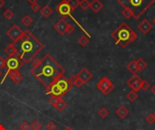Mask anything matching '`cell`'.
<instances>
[{"instance_id": "cell-1", "label": "cell", "mask_w": 155, "mask_h": 130, "mask_svg": "<svg viewBox=\"0 0 155 130\" xmlns=\"http://www.w3.org/2000/svg\"><path fill=\"white\" fill-rule=\"evenodd\" d=\"M65 70L58 63L53 56L46 53L40 65L36 68H32L31 73L46 88L55 83L59 79L64 77Z\"/></svg>"}, {"instance_id": "cell-2", "label": "cell", "mask_w": 155, "mask_h": 130, "mask_svg": "<svg viewBox=\"0 0 155 130\" xmlns=\"http://www.w3.org/2000/svg\"><path fill=\"white\" fill-rule=\"evenodd\" d=\"M15 44H18V46L16 45L18 50V57L24 63L31 62L45 47L37 37L29 30L24 31L20 40Z\"/></svg>"}, {"instance_id": "cell-3", "label": "cell", "mask_w": 155, "mask_h": 130, "mask_svg": "<svg viewBox=\"0 0 155 130\" xmlns=\"http://www.w3.org/2000/svg\"><path fill=\"white\" fill-rule=\"evenodd\" d=\"M112 38L115 41V44L120 45L122 48H125L130 43L137 40V34L126 24L122 23L120 25L112 34Z\"/></svg>"}, {"instance_id": "cell-4", "label": "cell", "mask_w": 155, "mask_h": 130, "mask_svg": "<svg viewBox=\"0 0 155 130\" xmlns=\"http://www.w3.org/2000/svg\"><path fill=\"white\" fill-rule=\"evenodd\" d=\"M123 8H129L133 13L134 19L140 18L153 4L155 0H117Z\"/></svg>"}, {"instance_id": "cell-5", "label": "cell", "mask_w": 155, "mask_h": 130, "mask_svg": "<svg viewBox=\"0 0 155 130\" xmlns=\"http://www.w3.org/2000/svg\"><path fill=\"white\" fill-rule=\"evenodd\" d=\"M24 62L19 59L18 56H13V57H8L6 59V69H7V73L8 74L11 71H18L24 66Z\"/></svg>"}, {"instance_id": "cell-6", "label": "cell", "mask_w": 155, "mask_h": 130, "mask_svg": "<svg viewBox=\"0 0 155 130\" xmlns=\"http://www.w3.org/2000/svg\"><path fill=\"white\" fill-rule=\"evenodd\" d=\"M96 87H97V89H98L104 96L109 95V94L112 91V89H113V88H114L112 82L111 80H109V78H107V77L102 78V79L97 82Z\"/></svg>"}, {"instance_id": "cell-7", "label": "cell", "mask_w": 155, "mask_h": 130, "mask_svg": "<svg viewBox=\"0 0 155 130\" xmlns=\"http://www.w3.org/2000/svg\"><path fill=\"white\" fill-rule=\"evenodd\" d=\"M23 32L24 31H22V29L17 25H13L7 31V35L14 42V44H16L20 40L21 36L23 35Z\"/></svg>"}, {"instance_id": "cell-8", "label": "cell", "mask_w": 155, "mask_h": 130, "mask_svg": "<svg viewBox=\"0 0 155 130\" xmlns=\"http://www.w3.org/2000/svg\"><path fill=\"white\" fill-rule=\"evenodd\" d=\"M55 10L61 17H63L64 19L70 17V15L72 14V9L67 2V0H62V1L57 5Z\"/></svg>"}, {"instance_id": "cell-9", "label": "cell", "mask_w": 155, "mask_h": 130, "mask_svg": "<svg viewBox=\"0 0 155 130\" xmlns=\"http://www.w3.org/2000/svg\"><path fill=\"white\" fill-rule=\"evenodd\" d=\"M141 81L142 80L136 74H133L127 81L128 86L131 87V90L133 91H139L140 89H141Z\"/></svg>"}, {"instance_id": "cell-10", "label": "cell", "mask_w": 155, "mask_h": 130, "mask_svg": "<svg viewBox=\"0 0 155 130\" xmlns=\"http://www.w3.org/2000/svg\"><path fill=\"white\" fill-rule=\"evenodd\" d=\"M46 95L57 96V97H61V98L65 95L56 82L52 84V85H50V86H48V87H46Z\"/></svg>"}, {"instance_id": "cell-11", "label": "cell", "mask_w": 155, "mask_h": 130, "mask_svg": "<svg viewBox=\"0 0 155 130\" xmlns=\"http://www.w3.org/2000/svg\"><path fill=\"white\" fill-rule=\"evenodd\" d=\"M67 26H68V23L65 21V19L62 18V19L58 20V21L55 24L54 28L55 29V31H56L59 35H64L66 33Z\"/></svg>"}, {"instance_id": "cell-12", "label": "cell", "mask_w": 155, "mask_h": 130, "mask_svg": "<svg viewBox=\"0 0 155 130\" xmlns=\"http://www.w3.org/2000/svg\"><path fill=\"white\" fill-rule=\"evenodd\" d=\"M77 78L80 79L84 84L87 83L92 78H93V73L87 69V68H83L77 74H76Z\"/></svg>"}, {"instance_id": "cell-13", "label": "cell", "mask_w": 155, "mask_h": 130, "mask_svg": "<svg viewBox=\"0 0 155 130\" xmlns=\"http://www.w3.org/2000/svg\"><path fill=\"white\" fill-rule=\"evenodd\" d=\"M7 76H9V78L11 79V80H12L13 82H15L16 84H18V83H20V82L23 80V76L19 73L18 71H9L8 74L5 75L2 83H3L4 80H6V77H7Z\"/></svg>"}, {"instance_id": "cell-14", "label": "cell", "mask_w": 155, "mask_h": 130, "mask_svg": "<svg viewBox=\"0 0 155 130\" xmlns=\"http://www.w3.org/2000/svg\"><path fill=\"white\" fill-rule=\"evenodd\" d=\"M137 27L142 34L147 35L152 29V25L147 19H143L140 24H138Z\"/></svg>"}, {"instance_id": "cell-15", "label": "cell", "mask_w": 155, "mask_h": 130, "mask_svg": "<svg viewBox=\"0 0 155 130\" xmlns=\"http://www.w3.org/2000/svg\"><path fill=\"white\" fill-rule=\"evenodd\" d=\"M56 83L58 84V86L60 87V89H62V91H63L64 94H66V93L70 90V89L72 88V86L70 85L68 80L65 79V77H62L61 79H59V80L56 81Z\"/></svg>"}, {"instance_id": "cell-16", "label": "cell", "mask_w": 155, "mask_h": 130, "mask_svg": "<svg viewBox=\"0 0 155 130\" xmlns=\"http://www.w3.org/2000/svg\"><path fill=\"white\" fill-rule=\"evenodd\" d=\"M5 53L8 55V57H13V56H18V50L16 47V45L13 44H8L5 48Z\"/></svg>"}, {"instance_id": "cell-17", "label": "cell", "mask_w": 155, "mask_h": 130, "mask_svg": "<svg viewBox=\"0 0 155 130\" xmlns=\"http://www.w3.org/2000/svg\"><path fill=\"white\" fill-rule=\"evenodd\" d=\"M103 8V5L102 4V2L100 0H93V1L90 3V8L91 10L93 13H98L102 10V8Z\"/></svg>"}, {"instance_id": "cell-18", "label": "cell", "mask_w": 155, "mask_h": 130, "mask_svg": "<svg viewBox=\"0 0 155 130\" xmlns=\"http://www.w3.org/2000/svg\"><path fill=\"white\" fill-rule=\"evenodd\" d=\"M115 113H116V115H117L120 118L123 119V118H125V117L128 116V114H129V110L126 108V107H125V106L122 105V106H120V107L116 109Z\"/></svg>"}, {"instance_id": "cell-19", "label": "cell", "mask_w": 155, "mask_h": 130, "mask_svg": "<svg viewBox=\"0 0 155 130\" xmlns=\"http://www.w3.org/2000/svg\"><path fill=\"white\" fill-rule=\"evenodd\" d=\"M40 13H41V15H42L44 17L47 18V17H49L53 14V10H52V8H51L48 5H46V6H45L44 8H41Z\"/></svg>"}, {"instance_id": "cell-20", "label": "cell", "mask_w": 155, "mask_h": 130, "mask_svg": "<svg viewBox=\"0 0 155 130\" xmlns=\"http://www.w3.org/2000/svg\"><path fill=\"white\" fill-rule=\"evenodd\" d=\"M127 69H128L132 74H136V72L139 71L138 66H137V63H136V60L131 61V62L128 63V65H127Z\"/></svg>"}, {"instance_id": "cell-21", "label": "cell", "mask_w": 155, "mask_h": 130, "mask_svg": "<svg viewBox=\"0 0 155 130\" xmlns=\"http://www.w3.org/2000/svg\"><path fill=\"white\" fill-rule=\"evenodd\" d=\"M33 22H34L33 18H32L31 17H29L28 15H26V16L22 18V23H23V25H24L25 26H27V27H28L29 26H31V25L33 24Z\"/></svg>"}, {"instance_id": "cell-22", "label": "cell", "mask_w": 155, "mask_h": 130, "mask_svg": "<svg viewBox=\"0 0 155 130\" xmlns=\"http://www.w3.org/2000/svg\"><path fill=\"white\" fill-rule=\"evenodd\" d=\"M138 97H139L138 93H137L136 91H133V90L129 91V92L127 93V95H126V98H127L130 101H131V102L135 101V100L138 98Z\"/></svg>"}, {"instance_id": "cell-23", "label": "cell", "mask_w": 155, "mask_h": 130, "mask_svg": "<svg viewBox=\"0 0 155 130\" xmlns=\"http://www.w3.org/2000/svg\"><path fill=\"white\" fill-rule=\"evenodd\" d=\"M136 63H137V66H138V69H139L140 71H141L142 70H144L146 68V66H147L146 62L143 59H141V58L137 59L136 60Z\"/></svg>"}, {"instance_id": "cell-24", "label": "cell", "mask_w": 155, "mask_h": 130, "mask_svg": "<svg viewBox=\"0 0 155 130\" xmlns=\"http://www.w3.org/2000/svg\"><path fill=\"white\" fill-rule=\"evenodd\" d=\"M67 2H68V4L70 6L71 9H72V12L74 11L79 7V5H80L79 0H67Z\"/></svg>"}, {"instance_id": "cell-25", "label": "cell", "mask_w": 155, "mask_h": 130, "mask_svg": "<svg viewBox=\"0 0 155 130\" xmlns=\"http://www.w3.org/2000/svg\"><path fill=\"white\" fill-rule=\"evenodd\" d=\"M89 42H90V39H89L87 36H85V35H83V36H81V37L78 39V44H79L81 46H83V47L86 46V45L89 44Z\"/></svg>"}, {"instance_id": "cell-26", "label": "cell", "mask_w": 155, "mask_h": 130, "mask_svg": "<svg viewBox=\"0 0 155 130\" xmlns=\"http://www.w3.org/2000/svg\"><path fill=\"white\" fill-rule=\"evenodd\" d=\"M62 99L61 97H57V96H51V98H49V103L54 107H55L58 104V102Z\"/></svg>"}, {"instance_id": "cell-27", "label": "cell", "mask_w": 155, "mask_h": 130, "mask_svg": "<svg viewBox=\"0 0 155 130\" xmlns=\"http://www.w3.org/2000/svg\"><path fill=\"white\" fill-rule=\"evenodd\" d=\"M66 107H67V103L62 98V99L58 102V104H57V106L55 107V108H56V110H57L58 112H61V111H63Z\"/></svg>"}, {"instance_id": "cell-28", "label": "cell", "mask_w": 155, "mask_h": 130, "mask_svg": "<svg viewBox=\"0 0 155 130\" xmlns=\"http://www.w3.org/2000/svg\"><path fill=\"white\" fill-rule=\"evenodd\" d=\"M122 15L127 18V19H130L131 17H133V13L131 12V10H130L129 8H123L122 12Z\"/></svg>"}, {"instance_id": "cell-29", "label": "cell", "mask_w": 155, "mask_h": 130, "mask_svg": "<svg viewBox=\"0 0 155 130\" xmlns=\"http://www.w3.org/2000/svg\"><path fill=\"white\" fill-rule=\"evenodd\" d=\"M14 12L10 9V8H8L4 13H3V17L6 18V19H8V20H10V19H12L13 18V17H14Z\"/></svg>"}, {"instance_id": "cell-30", "label": "cell", "mask_w": 155, "mask_h": 130, "mask_svg": "<svg viewBox=\"0 0 155 130\" xmlns=\"http://www.w3.org/2000/svg\"><path fill=\"white\" fill-rule=\"evenodd\" d=\"M79 7H80L84 11H86V10L90 8V2L88 1V0H81Z\"/></svg>"}, {"instance_id": "cell-31", "label": "cell", "mask_w": 155, "mask_h": 130, "mask_svg": "<svg viewBox=\"0 0 155 130\" xmlns=\"http://www.w3.org/2000/svg\"><path fill=\"white\" fill-rule=\"evenodd\" d=\"M109 114H110L109 110H108L107 108H105V107H102V108L98 111V115H99L102 118L107 117V116H109Z\"/></svg>"}, {"instance_id": "cell-32", "label": "cell", "mask_w": 155, "mask_h": 130, "mask_svg": "<svg viewBox=\"0 0 155 130\" xmlns=\"http://www.w3.org/2000/svg\"><path fill=\"white\" fill-rule=\"evenodd\" d=\"M31 126H32V128H33L34 130H40L41 127H42V124L40 123L39 120H35V121L32 123Z\"/></svg>"}, {"instance_id": "cell-33", "label": "cell", "mask_w": 155, "mask_h": 130, "mask_svg": "<svg viewBox=\"0 0 155 130\" xmlns=\"http://www.w3.org/2000/svg\"><path fill=\"white\" fill-rule=\"evenodd\" d=\"M145 121H146L147 123H149V124H153V123L155 122V118H154L153 114H149V115H147L146 117H145Z\"/></svg>"}, {"instance_id": "cell-34", "label": "cell", "mask_w": 155, "mask_h": 130, "mask_svg": "<svg viewBox=\"0 0 155 130\" xmlns=\"http://www.w3.org/2000/svg\"><path fill=\"white\" fill-rule=\"evenodd\" d=\"M67 80H68L70 85L73 87V86L75 85V82H76V80H77V76H76V75H72V76H70Z\"/></svg>"}, {"instance_id": "cell-35", "label": "cell", "mask_w": 155, "mask_h": 130, "mask_svg": "<svg viewBox=\"0 0 155 130\" xmlns=\"http://www.w3.org/2000/svg\"><path fill=\"white\" fill-rule=\"evenodd\" d=\"M19 127H20L21 130H28L29 127H30V125H29L27 121H23V122L20 124Z\"/></svg>"}, {"instance_id": "cell-36", "label": "cell", "mask_w": 155, "mask_h": 130, "mask_svg": "<svg viewBox=\"0 0 155 130\" xmlns=\"http://www.w3.org/2000/svg\"><path fill=\"white\" fill-rule=\"evenodd\" d=\"M46 128H47V130H55L56 125H55V122L50 121V122H48V123L46 124Z\"/></svg>"}, {"instance_id": "cell-37", "label": "cell", "mask_w": 155, "mask_h": 130, "mask_svg": "<svg viewBox=\"0 0 155 130\" xmlns=\"http://www.w3.org/2000/svg\"><path fill=\"white\" fill-rule=\"evenodd\" d=\"M150 87V83L148 81H146V80H142L141 81V89L142 90L146 91V90L149 89Z\"/></svg>"}, {"instance_id": "cell-38", "label": "cell", "mask_w": 155, "mask_h": 130, "mask_svg": "<svg viewBox=\"0 0 155 130\" xmlns=\"http://www.w3.org/2000/svg\"><path fill=\"white\" fill-rule=\"evenodd\" d=\"M42 62V59H38V58H35L33 61H32V65H33V68H36L40 65Z\"/></svg>"}, {"instance_id": "cell-39", "label": "cell", "mask_w": 155, "mask_h": 130, "mask_svg": "<svg viewBox=\"0 0 155 130\" xmlns=\"http://www.w3.org/2000/svg\"><path fill=\"white\" fill-rule=\"evenodd\" d=\"M31 9L34 11V12H38L39 10H41V7L38 3H34L31 5Z\"/></svg>"}, {"instance_id": "cell-40", "label": "cell", "mask_w": 155, "mask_h": 130, "mask_svg": "<svg viewBox=\"0 0 155 130\" xmlns=\"http://www.w3.org/2000/svg\"><path fill=\"white\" fill-rule=\"evenodd\" d=\"M6 68V59L3 57H0V70Z\"/></svg>"}, {"instance_id": "cell-41", "label": "cell", "mask_w": 155, "mask_h": 130, "mask_svg": "<svg viewBox=\"0 0 155 130\" xmlns=\"http://www.w3.org/2000/svg\"><path fill=\"white\" fill-rule=\"evenodd\" d=\"M74 31V26H73L72 25L68 24V26H67V29H66V33L71 35Z\"/></svg>"}, {"instance_id": "cell-42", "label": "cell", "mask_w": 155, "mask_h": 130, "mask_svg": "<svg viewBox=\"0 0 155 130\" xmlns=\"http://www.w3.org/2000/svg\"><path fill=\"white\" fill-rule=\"evenodd\" d=\"M84 83L80 80V79H78L77 78V80H76V82H75V86L76 87H78V88H81V87H83V85H84Z\"/></svg>"}, {"instance_id": "cell-43", "label": "cell", "mask_w": 155, "mask_h": 130, "mask_svg": "<svg viewBox=\"0 0 155 130\" xmlns=\"http://www.w3.org/2000/svg\"><path fill=\"white\" fill-rule=\"evenodd\" d=\"M5 4H6L5 0H0V8H2L5 6Z\"/></svg>"}, {"instance_id": "cell-44", "label": "cell", "mask_w": 155, "mask_h": 130, "mask_svg": "<svg viewBox=\"0 0 155 130\" xmlns=\"http://www.w3.org/2000/svg\"><path fill=\"white\" fill-rule=\"evenodd\" d=\"M27 1L29 3V4H34V3H37V1H38V0H27Z\"/></svg>"}, {"instance_id": "cell-45", "label": "cell", "mask_w": 155, "mask_h": 130, "mask_svg": "<svg viewBox=\"0 0 155 130\" xmlns=\"http://www.w3.org/2000/svg\"><path fill=\"white\" fill-rule=\"evenodd\" d=\"M150 90H151V92H152L153 94H155V84L150 88Z\"/></svg>"}, {"instance_id": "cell-46", "label": "cell", "mask_w": 155, "mask_h": 130, "mask_svg": "<svg viewBox=\"0 0 155 130\" xmlns=\"http://www.w3.org/2000/svg\"><path fill=\"white\" fill-rule=\"evenodd\" d=\"M64 130H74V129H73V128H72L71 126H66V127H65V128Z\"/></svg>"}, {"instance_id": "cell-47", "label": "cell", "mask_w": 155, "mask_h": 130, "mask_svg": "<svg viewBox=\"0 0 155 130\" xmlns=\"http://www.w3.org/2000/svg\"><path fill=\"white\" fill-rule=\"evenodd\" d=\"M0 130H5V127L2 125H0Z\"/></svg>"}, {"instance_id": "cell-48", "label": "cell", "mask_w": 155, "mask_h": 130, "mask_svg": "<svg viewBox=\"0 0 155 130\" xmlns=\"http://www.w3.org/2000/svg\"><path fill=\"white\" fill-rule=\"evenodd\" d=\"M152 22H153V25L155 26V17H154V19H153V21H152Z\"/></svg>"}, {"instance_id": "cell-49", "label": "cell", "mask_w": 155, "mask_h": 130, "mask_svg": "<svg viewBox=\"0 0 155 130\" xmlns=\"http://www.w3.org/2000/svg\"><path fill=\"white\" fill-rule=\"evenodd\" d=\"M2 76V71H1V70H0V77Z\"/></svg>"}, {"instance_id": "cell-50", "label": "cell", "mask_w": 155, "mask_h": 130, "mask_svg": "<svg viewBox=\"0 0 155 130\" xmlns=\"http://www.w3.org/2000/svg\"><path fill=\"white\" fill-rule=\"evenodd\" d=\"M153 116H154V118H155V112H154V114H153Z\"/></svg>"}, {"instance_id": "cell-51", "label": "cell", "mask_w": 155, "mask_h": 130, "mask_svg": "<svg viewBox=\"0 0 155 130\" xmlns=\"http://www.w3.org/2000/svg\"><path fill=\"white\" fill-rule=\"evenodd\" d=\"M5 130H8V129H7V128H5Z\"/></svg>"}]
</instances>
